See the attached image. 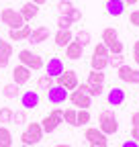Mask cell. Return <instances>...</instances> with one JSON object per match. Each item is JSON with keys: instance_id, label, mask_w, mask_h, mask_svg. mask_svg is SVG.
Segmentation results:
<instances>
[{"instance_id": "cell-1", "label": "cell", "mask_w": 139, "mask_h": 147, "mask_svg": "<svg viewBox=\"0 0 139 147\" xmlns=\"http://www.w3.org/2000/svg\"><path fill=\"white\" fill-rule=\"evenodd\" d=\"M43 127H41V123H27V129L21 133V141H23V145H29V147H33V145H37L41 139H43Z\"/></svg>"}, {"instance_id": "cell-2", "label": "cell", "mask_w": 139, "mask_h": 147, "mask_svg": "<svg viewBox=\"0 0 139 147\" xmlns=\"http://www.w3.org/2000/svg\"><path fill=\"white\" fill-rule=\"evenodd\" d=\"M19 61H21L23 65H27L31 71H39V69L45 67L43 57H41L39 53H33L31 49H21V51H19Z\"/></svg>"}, {"instance_id": "cell-3", "label": "cell", "mask_w": 139, "mask_h": 147, "mask_svg": "<svg viewBox=\"0 0 139 147\" xmlns=\"http://www.w3.org/2000/svg\"><path fill=\"white\" fill-rule=\"evenodd\" d=\"M98 129L104 133V135H115L119 131V121L117 117L111 113V110H102V113L98 115Z\"/></svg>"}, {"instance_id": "cell-4", "label": "cell", "mask_w": 139, "mask_h": 147, "mask_svg": "<svg viewBox=\"0 0 139 147\" xmlns=\"http://www.w3.org/2000/svg\"><path fill=\"white\" fill-rule=\"evenodd\" d=\"M0 21H2V25H6L8 29H23L27 25L25 18L21 16V12L14 10V8H2L0 10Z\"/></svg>"}, {"instance_id": "cell-5", "label": "cell", "mask_w": 139, "mask_h": 147, "mask_svg": "<svg viewBox=\"0 0 139 147\" xmlns=\"http://www.w3.org/2000/svg\"><path fill=\"white\" fill-rule=\"evenodd\" d=\"M63 123V110L59 108H53L47 117H43L41 121V127H43V133H53L55 129Z\"/></svg>"}, {"instance_id": "cell-6", "label": "cell", "mask_w": 139, "mask_h": 147, "mask_svg": "<svg viewBox=\"0 0 139 147\" xmlns=\"http://www.w3.org/2000/svg\"><path fill=\"white\" fill-rule=\"evenodd\" d=\"M84 139L90 143V147H107L109 145V139H107V135H104L100 129H96V127H88L84 131Z\"/></svg>"}, {"instance_id": "cell-7", "label": "cell", "mask_w": 139, "mask_h": 147, "mask_svg": "<svg viewBox=\"0 0 139 147\" xmlns=\"http://www.w3.org/2000/svg\"><path fill=\"white\" fill-rule=\"evenodd\" d=\"M57 80V86H63L67 92H72V90H76L78 86H80V80H78V74L74 71V69H65L59 78H55Z\"/></svg>"}, {"instance_id": "cell-8", "label": "cell", "mask_w": 139, "mask_h": 147, "mask_svg": "<svg viewBox=\"0 0 139 147\" xmlns=\"http://www.w3.org/2000/svg\"><path fill=\"white\" fill-rule=\"evenodd\" d=\"M67 98H70V102H72L74 106H78V108H90L92 106V96L86 94V92H82L80 88L72 90Z\"/></svg>"}, {"instance_id": "cell-9", "label": "cell", "mask_w": 139, "mask_h": 147, "mask_svg": "<svg viewBox=\"0 0 139 147\" xmlns=\"http://www.w3.org/2000/svg\"><path fill=\"white\" fill-rule=\"evenodd\" d=\"M67 96H70V92L63 88V86H53V88H49L47 90V100L51 102V104H63L65 100H67Z\"/></svg>"}, {"instance_id": "cell-10", "label": "cell", "mask_w": 139, "mask_h": 147, "mask_svg": "<svg viewBox=\"0 0 139 147\" xmlns=\"http://www.w3.org/2000/svg\"><path fill=\"white\" fill-rule=\"evenodd\" d=\"M117 76L123 80V82H127V84H139V69L137 67H131V65H121V67H117Z\"/></svg>"}, {"instance_id": "cell-11", "label": "cell", "mask_w": 139, "mask_h": 147, "mask_svg": "<svg viewBox=\"0 0 139 147\" xmlns=\"http://www.w3.org/2000/svg\"><path fill=\"white\" fill-rule=\"evenodd\" d=\"M41 102V96H39V92H35V90H27L21 94V106L25 110H33V108H37Z\"/></svg>"}, {"instance_id": "cell-12", "label": "cell", "mask_w": 139, "mask_h": 147, "mask_svg": "<svg viewBox=\"0 0 139 147\" xmlns=\"http://www.w3.org/2000/svg\"><path fill=\"white\" fill-rule=\"evenodd\" d=\"M65 71V67H63V61L59 59V57H49V61L45 63V74L49 78H59L61 74Z\"/></svg>"}, {"instance_id": "cell-13", "label": "cell", "mask_w": 139, "mask_h": 147, "mask_svg": "<svg viewBox=\"0 0 139 147\" xmlns=\"http://www.w3.org/2000/svg\"><path fill=\"white\" fill-rule=\"evenodd\" d=\"M31 74H33V71H31L27 65L19 63V65H14V69H12V82L19 84V86H23V84H27V82L31 80Z\"/></svg>"}, {"instance_id": "cell-14", "label": "cell", "mask_w": 139, "mask_h": 147, "mask_svg": "<svg viewBox=\"0 0 139 147\" xmlns=\"http://www.w3.org/2000/svg\"><path fill=\"white\" fill-rule=\"evenodd\" d=\"M125 90L123 88H119V86H113L111 90H109V94H107V102H109V106H121L125 102Z\"/></svg>"}, {"instance_id": "cell-15", "label": "cell", "mask_w": 139, "mask_h": 147, "mask_svg": "<svg viewBox=\"0 0 139 147\" xmlns=\"http://www.w3.org/2000/svg\"><path fill=\"white\" fill-rule=\"evenodd\" d=\"M49 39V29L47 27H37V29H33L31 31V35H29V43H33V45H39V43H43V41H47Z\"/></svg>"}, {"instance_id": "cell-16", "label": "cell", "mask_w": 139, "mask_h": 147, "mask_svg": "<svg viewBox=\"0 0 139 147\" xmlns=\"http://www.w3.org/2000/svg\"><path fill=\"white\" fill-rule=\"evenodd\" d=\"M125 0H107V4H104V8H107V12L111 16H121L125 12Z\"/></svg>"}, {"instance_id": "cell-17", "label": "cell", "mask_w": 139, "mask_h": 147, "mask_svg": "<svg viewBox=\"0 0 139 147\" xmlns=\"http://www.w3.org/2000/svg\"><path fill=\"white\" fill-rule=\"evenodd\" d=\"M19 12H21V16L25 18V23H29V21H33V18L39 14V6L29 0V2H25V4L21 6V10H19Z\"/></svg>"}, {"instance_id": "cell-18", "label": "cell", "mask_w": 139, "mask_h": 147, "mask_svg": "<svg viewBox=\"0 0 139 147\" xmlns=\"http://www.w3.org/2000/svg\"><path fill=\"white\" fill-rule=\"evenodd\" d=\"M31 27L25 25L23 29H8V39L10 41H27L29 39V35H31Z\"/></svg>"}, {"instance_id": "cell-19", "label": "cell", "mask_w": 139, "mask_h": 147, "mask_svg": "<svg viewBox=\"0 0 139 147\" xmlns=\"http://www.w3.org/2000/svg\"><path fill=\"white\" fill-rule=\"evenodd\" d=\"M72 41H74V35H72V31H70V29H65V31L59 29V31L55 33V45H57L59 49H65Z\"/></svg>"}, {"instance_id": "cell-20", "label": "cell", "mask_w": 139, "mask_h": 147, "mask_svg": "<svg viewBox=\"0 0 139 147\" xmlns=\"http://www.w3.org/2000/svg\"><path fill=\"white\" fill-rule=\"evenodd\" d=\"M82 51H84V47L74 39L72 43L65 47V57H67V59H80V57H82Z\"/></svg>"}, {"instance_id": "cell-21", "label": "cell", "mask_w": 139, "mask_h": 147, "mask_svg": "<svg viewBox=\"0 0 139 147\" xmlns=\"http://www.w3.org/2000/svg\"><path fill=\"white\" fill-rule=\"evenodd\" d=\"M119 41V33H117V29H113V27H107L102 31V43L107 45V47H111L113 43H117Z\"/></svg>"}, {"instance_id": "cell-22", "label": "cell", "mask_w": 139, "mask_h": 147, "mask_svg": "<svg viewBox=\"0 0 139 147\" xmlns=\"http://www.w3.org/2000/svg\"><path fill=\"white\" fill-rule=\"evenodd\" d=\"M88 86H104V74L102 71H96V69H90L88 74Z\"/></svg>"}, {"instance_id": "cell-23", "label": "cell", "mask_w": 139, "mask_h": 147, "mask_svg": "<svg viewBox=\"0 0 139 147\" xmlns=\"http://www.w3.org/2000/svg\"><path fill=\"white\" fill-rule=\"evenodd\" d=\"M90 65H92V69H96V71H104V69L109 67V57H98V55H92Z\"/></svg>"}, {"instance_id": "cell-24", "label": "cell", "mask_w": 139, "mask_h": 147, "mask_svg": "<svg viewBox=\"0 0 139 147\" xmlns=\"http://www.w3.org/2000/svg\"><path fill=\"white\" fill-rule=\"evenodd\" d=\"M2 94H4V98H16V96L21 94V86L14 84V82H10V84H6L2 88Z\"/></svg>"}, {"instance_id": "cell-25", "label": "cell", "mask_w": 139, "mask_h": 147, "mask_svg": "<svg viewBox=\"0 0 139 147\" xmlns=\"http://www.w3.org/2000/svg\"><path fill=\"white\" fill-rule=\"evenodd\" d=\"M90 110L88 108H78V115H76V127H82V125H88L90 123Z\"/></svg>"}, {"instance_id": "cell-26", "label": "cell", "mask_w": 139, "mask_h": 147, "mask_svg": "<svg viewBox=\"0 0 139 147\" xmlns=\"http://www.w3.org/2000/svg\"><path fill=\"white\" fill-rule=\"evenodd\" d=\"M0 145L2 147H12V133L2 125H0Z\"/></svg>"}, {"instance_id": "cell-27", "label": "cell", "mask_w": 139, "mask_h": 147, "mask_svg": "<svg viewBox=\"0 0 139 147\" xmlns=\"http://www.w3.org/2000/svg\"><path fill=\"white\" fill-rule=\"evenodd\" d=\"M90 39H92V35H90V31H86V29L78 31V35H76V41H78L82 47L88 45V43H90Z\"/></svg>"}, {"instance_id": "cell-28", "label": "cell", "mask_w": 139, "mask_h": 147, "mask_svg": "<svg viewBox=\"0 0 139 147\" xmlns=\"http://www.w3.org/2000/svg\"><path fill=\"white\" fill-rule=\"evenodd\" d=\"M76 115H78L76 108H65V110H63V123L76 127Z\"/></svg>"}, {"instance_id": "cell-29", "label": "cell", "mask_w": 139, "mask_h": 147, "mask_svg": "<svg viewBox=\"0 0 139 147\" xmlns=\"http://www.w3.org/2000/svg\"><path fill=\"white\" fill-rule=\"evenodd\" d=\"M37 86H39V90H49V88H53L55 84H53V78H49L47 74H43V76L39 78V82H37Z\"/></svg>"}, {"instance_id": "cell-30", "label": "cell", "mask_w": 139, "mask_h": 147, "mask_svg": "<svg viewBox=\"0 0 139 147\" xmlns=\"http://www.w3.org/2000/svg\"><path fill=\"white\" fill-rule=\"evenodd\" d=\"M12 123L14 125H27V110L21 108V110H16V113H12Z\"/></svg>"}, {"instance_id": "cell-31", "label": "cell", "mask_w": 139, "mask_h": 147, "mask_svg": "<svg viewBox=\"0 0 139 147\" xmlns=\"http://www.w3.org/2000/svg\"><path fill=\"white\" fill-rule=\"evenodd\" d=\"M109 65H113V67H121V65H125V57H123V53L109 55Z\"/></svg>"}, {"instance_id": "cell-32", "label": "cell", "mask_w": 139, "mask_h": 147, "mask_svg": "<svg viewBox=\"0 0 139 147\" xmlns=\"http://www.w3.org/2000/svg\"><path fill=\"white\" fill-rule=\"evenodd\" d=\"M72 8H74L72 0H59V4H57V10H59V14H61V16H65Z\"/></svg>"}, {"instance_id": "cell-33", "label": "cell", "mask_w": 139, "mask_h": 147, "mask_svg": "<svg viewBox=\"0 0 139 147\" xmlns=\"http://www.w3.org/2000/svg\"><path fill=\"white\" fill-rule=\"evenodd\" d=\"M92 55H98V57H109L111 51H109V47H107V45H104V43L100 41V43L94 47V53H92Z\"/></svg>"}, {"instance_id": "cell-34", "label": "cell", "mask_w": 139, "mask_h": 147, "mask_svg": "<svg viewBox=\"0 0 139 147\" xmlns=\"http://www.w3.org/2000/svg\"><path fill=\"white\" fill-rule=\"evenodd\" d=\"M0 123H12V110L8 106L0 108Z\"/></svg>"}, {"instance_id": "cell-35", "label": "cell", "mask_w": 139, "mask_h": 147, "mask_svg": "<svg viewBox=\"0 0 139 147\" xmlns=\"http://www.w3.org/2000/svg\"><path fill=\"white\" fill-rule=\"evenodd\" d=\"M72 25H74V23H72V21H70V18H67V16H61V14L57 16V29H61V31H65V29H72Z\"/></svg>"}, {"instance_id": "cell-36", "label": "cell", "mask_w": 139, "mask_h": 147, "mask_svg": "<svg viewBox=\"0 0 139 147\" xmlns=\"http://www.w3.org/2000/svg\"><path fill=\"white\" fill-rule=\"evenodd\" d=\"M65 16H67V18H70V21H72V23H78V21H80V18H82V10L74 6L72 10H70V12L65 14Z\"/></svg>"}, {"instance_id": "cell-37", "label": "cell", "mask_w": 139, "mask_h": 147, "mask_svg": "<svg viewBox=\"0 0 139 147\" xmlns=\"http://www.w3.org/2000/svg\"><path fill=\"white\" fill-rule=\"evenodd\" d=\"M12 45L8 43V41H2V39H0V53H6V55H12Z\"/></svg>"}, {"instance_id": "cell-38", "label": "cell", "mask_w": 139, "mask_h": 147, "mask_svg": "<svg viewBox=\"0 0 139 147\" xmlns=\"http://www.w3.org/2000/svg\"><path fill=\"white\" fill-rule=\"evenodd\" d=\"M104 92V86H88V94L94 98V96H100Z\"/></svg>"}, {"instance_id": "cell-39", "label": "cell", "mask_w": 139, "mask_h": 147, "mask_svg": "<svg viewBox=\"0 0 139 147\" xmlns=\"http://www.w3.org/2000/svg\"><path fill=\"white\" fill-rule=\"evenodd\" d=\"M129 23H131L133 27H139V10H133V12H131V16H129Z\"/></svg>"}, {"instance_id": "cell-40", "label": "cell", "mask_w": 139, "mask_h": 147, "mask_svg": "<svg viewBox=\"0 0 139 147\" xmlns=\"http://www.w3.org/2000/svg\"><path fill=\"white\" fill-rule=\"evenodd\" d=\"M133 59H135V63L139 65V39L133 43Z\"/></svg>"}, {"instance_id": "cell-41", "label": "cell", "mask_w": 139, "mask_h": 147, "mask_svg": "<svg viewBox=\"0 0 139 147\" xmlns=\"http://www.w3.org/2000/svg\"><path fill=\"white\" fill-rule=\"evenodd\" d=\"M8 61H10V55L0 53V67H6V65H8Z\"/></svg>"}, {"instance_id": "cell-42", "label": "cell", "mask_w": 139, "mask_h": 147, "mask_svg": "<svg viewBox=\"0 0 139 147\" xmlns=\"http://www.w3.org/2000/svg\"><path fill=\"white\" fill-rule=\"evenodd\" d=\"M121 147H139V143L135 141V139H127L123 145H121Z\"/></svg>"}, {"instance_id": "cell-43", "label": "cell", "mask_w": 139, "mask_h": 147, "mask_svg": "<svg viewBox=\"0 0 139 147\" xmlns=\"http://www.w3.org/2000/svg\"><path fill=\"white\" fill-rule=\"evenodd\" d=\"M131 139H135V141L139 143V127H133V129H131Z\"/></svg>"}, {"instance_id": "cell-44", "label": "cell", "mask_w": 139, "mask_h": 147, "mask_svg": "<svg viewBox=\"0 0 139 147\" xmlns=\"http://www.w3.org/2000/svg\"><path fill=\"white\" fill-rule=\"evenodd\" d=\"M131 123H133V127H139V110L131 115Z\"/></svg>"}, {"instance_id": "cell-45", "label": "cell", "mask_w": 139, "mask_h": 147, "mask_svg": "<svg viewBox=\"0 0 139 147\" xmlns=\"http://www.w3.org/2000/svg\"><path fill=\"white\" fill-rule=\"evenodd\" d=\"M31 2H35L37 6H41V4H45V2H49V0H31Z\"/></svg>"}, {"instance_id": "cell-46", "label": "cell", "mask_w": 139, "mask_h": 147, "mask_svg": "<svg viewBox=\"0 0 139 147\" xmlns=\"http://www.w3.org/2000/svg\"><path fill=\"white\" fill-rule=\"evenodd\" d=\"M139 0H125V4H137Z\"/></svg>"}, {"instance_id": "cell-47", "label": "cell", "mask_w": 139, "mask_h": 147, "mask_svg": "<svg viewBox=\"0 0 139 147\" xmlns=\"http://www.w3.org/2000/svg\"><path fill=\"white\" fill-rule=\"evenodd\" d=\"M55 147H72V145H67V143H59V145H55Z\"/></svg>"}, {"instance_id": "cell-48", "label": "cell", "mask_w": 139, "mask_h": 147, "mask_svg": "<svg viewBox=\"0 0 139 147\" xmlns=\"http://www.w3.org/2000/svg\"><path fill=\"white\" fill-rule=\"evenodd\" d=\"M19 147H29V145H19Z\"/></svg>"}, {"instance_id": "cell-49", "label": "cell", "mask_w": 139, "mask_h": 147, "mask_svg": "<svg viewBox=\"0 0 139 147\" xmlns=\"http://www.w3.org/2000/svg\"><path fill=\"white\" fill-rule=\"evenodd\" d=\"M0 39H2V37H0Z\"/></svg>"}]
</instances>
